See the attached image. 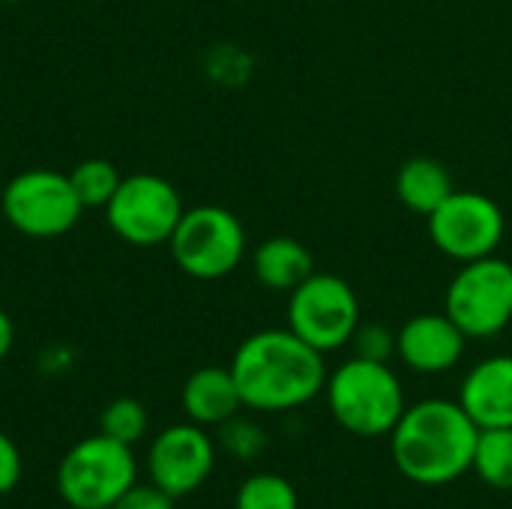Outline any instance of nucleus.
Returning <instances> with one entry per match:
<instances>
[{
  "mask_svg": "<svg viewBox=\"0 0 512 509\" xmlns=\"http://www.w3.org/2000/svg\"><path fill=\"white\" fill-rule=\"evenodd\" d=\"M459 405L480 429H512V354L477 363L462 381Z\"/></svg>",
  "mask_w": 512,
  "mask_h": 509,
  "instance_id": "obj_13",
  "label": "nucleus"
},
{
  "mask_svg": "<svg viewBox=\"0 0 512 509\" xmlns=\"http://www.w3.org/2000/svg\"><path fill=\"white\" fill-rule=\"evenodd\" d=\"M21 474H24L21 450L6 432H0V498L15 492V486L21 483Z\"/></svg>",
  "mask_w": 512,
  "mask_h": 509,
  "instance_id": "obj_24",
  "label": "nucleus"
},
{
  "mask_svg": "<svg viewBox=\"0 0 512 509\" xmlns=\"http://www.w3.org/2000/svg\"><path fill=\"white\" fill-rule=\"evenodd\" d=\"M480 426L459 399H423L408 405L390 432L396 471L417 486H450L474 465Z\"/></svg>",
  "mask_w": 512,
  "mask_h": 509,
  "instance_id": "obj_2",
  "label": "nucleus"
},
{
  "mask_svg": "<svg viewBox=\"0 0 512 509\" xmlns=\"http://www.w3.org/2000/svg\"><path fill=\"white\" fill-rule=\"evenodd\" d=\"M327 408L333 420L357 438H381L396 429L405 414V387L390 363L363 357L345 360L327 375Z\"/></svg>",
  "mask_w": 512,
  "mask_h": 509,
  "instance_id": "obj_3",
  "label": "nucleus"
},
{
  "mask_svg": "<svg viewBox=\"0 0 512 509\" xmlns=\"http://www.w3.org/2000/svg\"><path fill=\"white\" fill-rule=\"evenodd\" d=\"M453 192H456V186H453L450 171L432 156H414L396 174L399 201L411 213H420V216L435 213Z\"/></svg>",
  "mask_w": 512,
  "mask_h": 509,
  "instance_id": "obj_16",
  "label": "nucleus"
},
{
  "mask_svg": "<svg viewBox=\"0 0 512 509\" xmlns=\"http://www.w3.org/2000/svg\"><path fill=\"white\" fill-rule=\"evenodd\" d=\"M69 180H72L75 195L84 204V210H90V207L105 210L123 177H120L117 165L108 159H84L69 171Z\"/></svg>",
  "mask_w": 512,
  "mask_h": 509,
  "instance_id": "obj_18",
  "label": "nucleus"
},
{
  "mask_svg": "<svg viewBox=\"0 0 512 509\" xmlns=\"http://www.w3.org/2000/svg\"><path fill=\"white\" fill-rule=\"evenodd\" d=\"M252 273L267 291L291 294L315 273V258L294 237H270L252 252Z\"/></svg>",
  "mask_w": 512,
  "mask_h": 509,
  "instance_id": "obj_15",
  "label": "nucleus"
},
{
  "mask_svg": "<svg viewBox=\"0 0 512 509\" xmlns=\"http://www.w3.org/2000/svg\"><path fill=\"white\" fill-rule=\"evenodd\" d=\"M0 3H21V0H0Z\"/></svg>",
  "mask_w": 512,
  "mask_h": 509,
  "instance_id": "obj_26",
  "label": "nucleus"
},
{
  "mask_svg": "<svg viewBox=\"0 0 512 509\" xmlns=\"http://www.w3.org/2000/svg\"><path fill=\"white\" fill-rule=\"evenodd\" d=\"M357 327L360 300L336 273H312L288 294V330L321 354L351 345Z\"/></svg>",
  "mask_w": 512,
  "mask_h": 509,
  "instance_id": "obj_9",
  "label": "nucleus"
},
{
  "mask_svg": "<svg viewBox=\"0 0 512 509\" xmlns=\"http://www.w3.org/2000/svg\"><path fill=\"white\" fill-rule=\"evenodd\" d=\"M12 345H15V327H12V318L0 309V363L9 357Z\"/></svg>",
  "mask_w": 512,
  "mask_h": 509,
  "instance_id": "obj_25",
  "label": "nucleus"
},
{
  "mask_svg": "<svg viewBox=\"0 0 512 509\" xmlns=\"http://www.w3.org/2000/svg\"><path fill=\"white\" fill-rule=\"evenodd\" d=\"M138 483V462L129 444L90 435L66 450L54 486L69 509H111Z\"/></svg>",
  "mask_w": 512,
  "mask_h": 509,
  "instance_id": "obj_4",
  "label": "nucleus"
},
{
  "mask_svg": "<svg viewBox=\"0 0 512 509\" xmlns=\"http://www.w3.org/2000/svg\"><path fill=\"white\" fill-rule=\"evenodd\" d=\"M234 509H300L297 489L279 474H252L240 483Z\"/></svg>",
  "mask_w": 512,
  "mask_h": 509,
  "instance_id": "obj_19",
  "label": "nucleus"
},
{
  "mask_svg": "<svg viewBox=\"0 0 512 509\" xmlns=\"http://www.w3.org/2000/svg\"><path fill=\"white\" fill-rule=\"evenodd\" d=\"M471 471L498 492H512V429H480Z\"/></svg>",
  "mask_w": 512,
  "mask_h": 509,
  "instance_id": "obj_17",
  "label": "nucleus"
},
{
  "mask_svg": "<svg viewBox=\"0 0 512 509\" xmlns=\"http://www.w3.org/2000/svg\"><path fill=\"white\" fill-rule=\"evenodd\" d=\"M351 348H354V357H363V360H375V363H390V357L396 354V333L384 324H363L354 330L351 336Z\"/></svg>",
  "mask_w": 512,
  "mask_h": 509,
  "instance_id": "obj_21",
  "label": "nucleus"
},
{
  "mask_svg": "<svg viewBox=\"0 0 512 509\" xmlns=\"http://www.w3.org/2000/svg\"><path fill=\"white\" fill-rule=\"evenodd\" d=\"M216 468L213 438L198 423H177L162 429L147 450L150 483L168 492L174 501L198 492Z\"/></svg>",
  "mask_w": 512,
  "mask_h": 509,
  "instance_id": "obj_11",
  "label": "nucleus"
},
{
  "mask_svg": "<svg viewBox=\"0 0 512 509\" xmlns=\"http://www.w3.org/2000/svg\"><path fill=\"white\" fill-rule=\"evenodd\" d=\"M174 264L201 282H216L231 276L243 258H246V231L243 222L219 207V204H201L189 207L171 240H168Z\"/></svg>",
  "mask_w": 512,
  "mask_h": 509,
  "instance_id": "obj_5",
  "label": "nucleus"
},
{
  "mask_svg": "<svg viewBox=\"0 0 512 509\" xmlns=\"http://www.w3.org/2000/svg\"><path fill=\"white\" fill-rule=\"evenodd\" d=\"M222 444L237 459H255L264 450V432L249 420L231 417L228 423H222Z\"/></svg>",
  "mask_w": 512,
  "mask_h": 509,
  "instance_id": "obj_22",
  "label": "nucleus"
},
{
  "mask_svg": "<svg viewBox=\"0 0 512 509\" xmlns=\"http://www.w3.org/2000/svg\"><path fill=\"white\" fill-rule=\"evenodd\" d=\"M468 336L447 312H423L402 324L396 333L399 360L420 375H441L459 366Z\"/></svg>",
  "mask_w": 512,
  "mask_h": 509,
  "instance_id": "obj_12",
  "label": "nucleus"
},
{
  "mask_svg": "<svg viewBox=\"0 0 512 509\" xmlns=\"http://www.w3.org/2000/svg\"><path fill=\"white\" fill-rule=\"evenodd\" d=\"M180 405L192 423L207 429V426H222L231 417H237V411L243 408V399H240L231 369L201 366L186 378L180 390Z\"/></svg>",
  "mask_w": 512,
  "mask_h": 509,
  "instance_id": "obj_14",
  "label": "nucleus"
},
{
  "mask_svg": "<svg viewBox=\"0 0 512 509\" xmlns=\"http://www.w3.org/2000/svg\"><path fill=\"white\" fill-rule=\"evenodd\" d=\"M0 207L6 222L33 240L69 234L84 213L69 174L54 168H27L15 174L3 189Z\"/></svg>",
  "mask_w": 512,
  "mask_h": 509,
  "instance_id": "obj_6",
  "label": "nucleus"
},
{
  "mask_svg": "<svg viewBox=\"0 0 512 509\" xmlns=\"http://www.w3.org/2000/svg\"><path fill=\"white\" fill-rule=\"evenodd\" d=\"M99 432L120 441V444L135 447L147 435V411H144V405L138 399H132V396H120V399L108 402L102 417H99Z\"/></svg>",
  "mask_w": 512,
  "mask_h": 509,
  "instance_id": "obj_20",
  "label": "nucleus"
},
{
  "mask_svg": "<svg viewBox=\"0 0 512 509\" xmlns=\"http://www.w3.org/2000/svg\"><path fill=\"white\" fill-rule=\"evenodd\" d=\"M111 509H174V498L153 483H135Z\"/></svg>",
  "mask_w": 512,
  "mask_h": 509,
  "instance_id": "obj_23",
  "label": "nucleus"
},
{
  "mask_svg": "<svg viewBox=\"0 0 512 509\" xmlns=\"http://www.w3.org/2000/svg\"><path fill=\"white\" fill-rule=\"evenodd\" d=\"M228 369L237 381L243 408L261 414H282L309 405L324 393L330 375L324 354L288 327L261 330L243 339Z\"/></svg>",
  "mask_w": 512,
  "mask_h": 509,
  "instance_id": "obj_1",
  "label": "nucleus"
},
{
  "mask_svg": "<svg viewBox=\"0 0 512 509\" xmlns=\"http://www.w3.org/2000/svg\"><path fill=\"white\" fill-rule=\"evenodd\" d=\"M432 246L450 261L468 264L498 252L507 222L504 210L483 192L456 189L435 213L426 216Z\"/></svg>",
  "mask_w": 512,
  "mask_h": 509,
  "instance_id": "obj_10",
  "label": "nucleus"
},
{
  "mask_svg": "<svg viewBox=\"0 0 512 509\" xmlns=\"http://www.w3.org/2000/svg\"><path fill=\"white\" fill-rule=\"evenodd\" d=\"M183 213V198L171 180L138 171L120 180L105 207V222L123 243L153 249L171 240Z\"/></svg>",
  "mask_w": 512,
  "mask_h": 509,
  "instance_id": "obj_7",
  "label": "nucleus"
},
{
  "mask_svg": "<svg viewBox=\"0 0 512 509\" xmlns=\"http://www.w3.org/2000/svg\"><path fill=\"white\" fill-rule=\"evenodd\" d=\"M444 312L468 339H492L512 324V264L489 255L459 267L447 285Z\"/></svg>",
  "mask_w": 512,
  "mask_h": 509,
  "instance_id": "obj_8",
  "label": "nucleus"
}]
</instances>
